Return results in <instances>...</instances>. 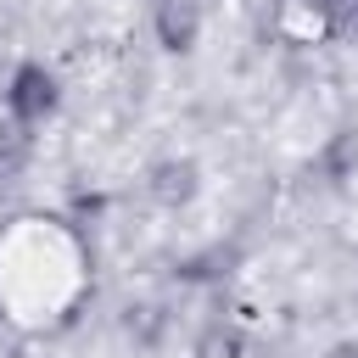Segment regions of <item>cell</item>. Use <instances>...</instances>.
Segmentation results:
<instances>
[{"label": "cell", "mask_w": 358, "mask_h": 358, "mask_svg": "<svg viewBox=\"0 0 358 358\" xmlns=\"http://www.w3.org/2000/svg\"><path fill=\"white\" fill-rule=\"evenodd\" d=\"M56 101H62V84H56V73H50L45 62H22V67L11 73V84H6V112H11L17 129L45 123V117L56 112Z\"/></svg>", "instance_id": "6da1fadb"}, {"label": "cell", "mask_w": 358, "mask_h": 358, "mask_svg": "<svg viewBox=\"0 0 358 358\" xmlns=\"http://www.w3.org/2000/svg\"><path fill=\"white\" fill-rule=\"evenodd\" d=\"M151 28H157V45H162V50L185 56V50H196V39H201V6H196V0H157Z\"/></svg>", "instance_id": "7a4b0ae2"}, {"label": "cell", "mask_w": 358, "mask_h": 358, "mask_svg": "<svg viewBox=\"0 0 358 358\" xmlns=\"http://www.w3.org/2000/svg\"><path fill=\"white\" fill-rule=\"evenodd\" d=\"M196 190H201V173H196L190 157H168V162L151 168V196L162 207H185V201H196Z\"/></svg>", "instance_id": "3957f363"}, {"label": "cell", "mask_w": 358, "mask_h": 358, "mask_svg": "<svg viewBox=\"0 0 358 358\" xmlns=\"http://www.w3.org/2000/svg\"><path fill=\"white\" fill-rule=\"evenodd\" d=\"M319 168L330 173V179H347L352 168H358V134L352 129H341L330 145H324V157H319Z\"/></svg>", "instance_id": "277c9868"}, {"label": "cell", "mask_w": 358, "mask_h": 358, "mask_svg": "<svg viewBox=\"0 0 358 358\" xmlns=\"http://www.w3.org/2000/svg\"><path fill=\"white\" fill-rule=\"evenodd\" d=\"M235 352H241V336L235 330H213L201 341V358H235Z\"/></svg>", "instance_id": "5b68a950"}, {"label": "cell", "mask_w": 358, "mask_h": 358, "mask_svg": "<svg viewBox=\"0 0 358 358\" xmlns=\"http://www.w3.org/2000/svg\"><path fill=\"white\" fill-rule=\"evenodd\" d=\"M324 358H358V341H336V347H330Z\"/></svg>", "instance_id": "8992f818"}]
</instances>
